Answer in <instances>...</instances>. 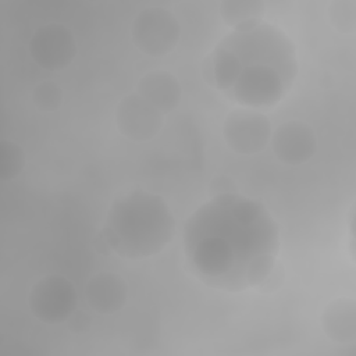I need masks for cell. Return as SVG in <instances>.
<instances>
[{"label": "cell", "instance_id": "obj_5", "mask_svg": "<svg viewBox=\"0 0 356 356\" xmlns=\"http://www.w3.org/2000/svg\"><path fill=\"white\" fill-rule=\"evenodd\" d=\"M31 313L47 324H58L76 310L78 293L75 285L60 274L40 278L28 296Z\"/></svg>", "mask_w": 356, "mask_h": 356}, {"label": "cell", "instance_id": "obj_13", "mask_svg": "<svg viewBox=\"0 0 356 356\" xmlns=\"http://www.w3.org/2000/svg\"><path fill=\"white\" fill-rule=\"evenodd\" d=\"M264 11L266 4L260 0H225L220 4L221 18L234 29L260 22Z\"/></svg>", "mask_w": 356, "mask_h": 356}, {"label": "cell", "instance_id": "obj_3", "mask_svg": "<svg viewBox=\"0 0 356 356\" xmlns=\"http://www.w3.org/2000/svg\"><path fill=\"white\" fill-rule=\"evenodd\" d=\"M175 231V218L165 200L136 188L114 199L99 236L118 256L140 260L160 253Z\"/></svg>", "mask_w": 356, "mask_h": 356}, {"label": "cell", "instance_id": "obj_17", "mask_svg": "<svg viewBox=\"0 0 356 356\" xmlns=\"http://www.w3.org/2000/svg\"><path fill=\"white\" fill-rule=\"evenodd\" d=\"M284 268L282 266H280L278 263L273 267V270L268 273V275L263 280V282L257 286L261 292H271V291H275L280 288V285L282 284L284 281Z\"/></svg>", "mask_w": 356, "mask_h": 356}, {"label": "cell", "instance_id": "obj_4", "mask_svg": "<svg viewBox=\"0 0 356 356\" xmlns=\"http://www.w3.org/2000/svg\"><path fill=\"white\" fill-rule=\"evenodd\" d=\"M179 35L178 19L171 11L161 7L142 10L132 22L134 44L152 57L171 53L179 42Z\"/></svg>", "mask_w": 356, "mask_h": 356}, {"label": "cell", "instance_id": "obj_7", "mask_svg": "<svg viewBox=\"0 0 356 356\" xmlns=\"http://www.w3.org/2000/svg\"><path fill=\"white\" fill-rule=\"evenodd\" d=\"M29 53L33 61L46 71L67 68L78 53L72 32L58 22L38 28L29 40Z\"/></svg>", "mask_w": 356, "mask_h": 356}, {"label": "cell", "instance_id": "obj_9", "mask_svg": "<svg viewBox=\"0 0 356 356\" xmlns=\"http://www.w3.org/2000/svg\"><path fill=\"white\" fill-rule=\"evenodd\" d=\"M270 142L275 157L288 165H300L309 161L317 150V138L312 127L295 120L277 127Z\"/></svg>", "mask_w": 356, "mask_h": 356}, {"label": "cell", "instance_id": "obj_8", "mask_svg": "<svg viewBox=\"0 0 356 356\" xmlns=\"http://www.w3.org/2000/svg\"><path fill=\"white\" fill-rule=\"evenodd\" d=\"M115 124L120 134L129 140L147 142L163 128L164 114L139 93H131L117 104Z\"/></svg>", "mask_w": 356, "mask_h": 356}, {"label": "cell", "instance_id": "obj_12", "mask_svg": "<svg viewBox=\"0 0 356 356\" xmlns=\"http://www.w3.org/2000/svg\"><path fill=\"white\" fill-rule=\"evenodd\" d=\"M321 328L334 342L346 345L356 341V302L353 298L331 300L321 313Z\"/></svg>", "mask_w": 356, "mask_h": 356}, {"label": "cell", "instance_id": "obj_6", "mask_svg": "<svg viewBox=\"0 0 356 356\" xmlns=\"http://www.w3.org/2000/svg\"><path fill=\"white\" fill-rule=\"evenodd\" d=\"M271 134L270 120L263 113L249 107L232 110L222 124V138L227 146L241 156L263 152Z\"/></svg>", "mask_w": 356, "mask_h": 356}, {"label": "cell", "instance_id": "obj_11", "mask_svg": "<svg viewBox=\"0 0 356 356\" xmlns=\"http://www.w3.org/2000/svg\"><path fill=\"white\" fill-rule=\"evenodd\" d=\"M136 93L159 108L163 114H167L178 107L182 89L178 79L171 72L156 70L145 74L139 79Z\"/></svg>", "mask_w": 356, "mask_h": 356}, {"label": "cell", "instance_id": "obj_18", "mask_svg": "<svg viewBox=\"0 0 356 356\" xmlns=\"http://www.w3.org/2000/svg\"><path fill=\"white\" fill-rule=\"evenodd\" d=\"M67 325L70 331L74 334H82L89 330L90 327V318L89 316L82 312V310H75L68 318H67Z\"/></svg>", "mask_w": 356, "mask_h": 356}, {"label": "cell", "instance_id": "obj_2", "mask_svg": "<svg viewBox=\"0 0 356 356\" xmlns=\"http://www.w3.org/2000/svg\"><path fill=\"white\" fill-rule=\"evenodd\" d=\"M296 47L268 22L236 28L203 61L209 85L249 108L271 107L291 90L298 75Z\"/></svg>", "mask_w": 356, "mask_h": 356}, {"label": "cell", "instance_id": "obj_14", "mask_svg": "<svg viewBox=\"0 0 356 356\" xmlns=\"http://www.w3.org/2000/svg\"><path fill=\"white\" fill-rule=\"evenodd\" d=\"M25 165V154L22 147L13 140L3 139L0 142V178L3 181L17 178Z\"/></svg>", "mask_w": 356, "mask_h": 356}, {"label": "cell", "instance_id": "obj_16", "mask_svg": "<svg viewBox=\"0 0 356 356\" xmlns=\"http://www.w3.org/2000/svg\"><path fill=\"white\" fill-rule=\"evenodd\" d=\"M63 89L60 85L51 81L40 82L35 86L32 92V102L38 110L43 113L57 111L63 104Z\"/></svg>", "mask_w": 356, "mask_h": 356}, {"label": "cell", "instance_id": "obj_15", "mask_svg": "<svg viewBox=\"0 0 356 356\" xmlns=\"http://www.w3.org/2000/svg\"><path fill=\"white\" fill-rule=\"evenodd\" d=\"M328 18L338 32L352 35L356 29V3L352 0H335L330 3Z\"/></svg>", "mask_w": 356, "mask_h": 356}, {"label": "cell", "instance_id": "obj_10", "mask_svg": "<svg viewBox=\"0 0 356 356\" xmlns=\"http://www.w3.org/2000/svg\"><path fill=\"white\" fill-rule=\"evenodd\" d=\"M85 298L93 312L113 314L125 306L128 285L121 275L102 271L88 280L85 285Z\"/></svg>", "mask_w": 356, "mask_h": 356}, {"label": "cell", "instance_id": "obj_1", "mask_svg": "<svg viewBox=\"0 0 356 356\" xmlns=\"http://www.w3.org/2000/svg\"><path fill=\"white\" fill-rule=\"evenodd\" d=\"M278 250L280 229L268 209L234 192L214 195L184 225L191 271L220 291L257 288L277 264Z\"/></svg>", "mask_w": 356, "mask_h": 356}]
</instances>
